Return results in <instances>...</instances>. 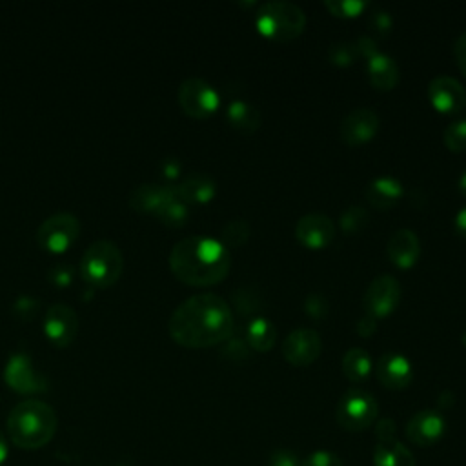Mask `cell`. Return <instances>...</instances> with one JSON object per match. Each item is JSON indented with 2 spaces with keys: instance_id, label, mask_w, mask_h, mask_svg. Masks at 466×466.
I'll return each instance as SVG.
<instances>
[{
  "instance_id": "cell-1",
  "label": "cell",
  "mask_w": 466,
  "mask_h": 466,
  "mask_svg": "<svg viewBox=\"0 0 466 466\" xmlns=\"http://www.w3.org/2000/svg\"><path fill=\"white\" fill-rule=\"evenodd\" d=\"M167 329L180 346L209 348L233 333V313L222 297L197 293L173 309Z\"/></svg>"
},
{
  "instance_id": "cell-2",
  "label": "cell",
  "mask_w": 466,
  "mask_h": 466,
  "mask_svg": "<svg viewBox=\"0 0 466 466\" xmlns=\"http://www.w3.org/2000/svg\"><path fill=\"white\" fill-rule=\"evenodd\" d=\"M231 257L228 248L217 238L193 235L178 240L169 251L173 275L191 286H211L226 279Z\"/></svg>"
},
{
  "instance_id": "cell-3",
  "label": "cell",
  "mask_w": 466,
  "mask_h": 466,
  "mask_svg": "<svg viewBox=\"0 0 466 466\" xmlns=\"http://www.w3.org/2000/svg\"><path fill=\"white\" fill-rule=\"evenodd\" d=\"M58 417L55 410L38 399L18 402L7 417L9 439L24 450H38L46 446L56 431Z\"/></svg>"
},
{
  "instance_id": "cell-4",
  "label": "cell",
  "mask_w": 466,
  "mask_h": 466,
  "mask_svg": "<svg viewBox=\"0 0 466 466\" xmlns=\"http://www.w3.org/2000/svg\"><path fill=\"white\" fill-rule=\"evenodd\" d=\"M255 27L260 35L288 42L297 38L306 27V15L302 7L288 0H269L258 5L255 13Z\"/></svg>"
},
{
  "instance_id": "cell-5",
  "label": "cell",
  "mask_w": 466,
  "mask_h": 466,
  "mask_svg": "<svg viewBox=\"0 0 466 466\" xmlns=\"http://www.w3.org/2000/svg\"><path fill=\"white\" fill-rule=\"evenodd\" d=\"M122 268V251L116 242L107 238H98L91 242L80 258L82 275L95 286L113 284L120 277Z\"/></svg>"
},
{
  "instance_id": "cell-6",
  "label": "cell",
  "mask_w": 466,
  "mask_h": 466,
  "mask_svg": "<svg viewBox=\"0 0 466 466\" xmlns=\"http://www.w3.org/2000/svg\"><path fill=\"white\" fill-rule=\"evenodd\" d=\"M129 204L133 209L140 213H149L160 218L164 224L171 222L182 206V198L178 197L175 186L164 184H140L129 195Z\"/></svg>"
},
{
  "instance_id": "cell-7",
  "label": "cell",
  "mask_w": 466,
  "mask_h": 466,
  "mask_svg": "<svg viewBox=\"0 0 466 466\" xmlns=\"http://www.w3.org/2000/svg\"><path fill=\"white\" fill-rule=\"evenodd\" d=\"M337 422L348 431H362L371 426L379 415V404L371 393L360 388H350L337 404Z\"/></svg>"
},
{
  "instance_id": "cell-8",
  "label": "cell",
  "mask_w": 466,
  "mask_h": 466,
  "mask_svg": "<svg viewBox=\"0 0 466 466\" xmlns=\"http://www.w3.org/2000/svg\"><path fill=\"white\" fill-rule=\"evenodd\" d=\"M80 222L73 213L58 211L44 218L36 229V240L42 248L62 253L66 251L78 237Z\"/></svg>"
},
{
  "instance_id": "cell-9",
  "label": "cell",
  "mask_w": 466,
  "mask_h": 466,
  "mask_svg": "<svg viewBox=\"0 0 466 466\" xmlns=\"http://www.w3.org/2000/svg\"><path fill=\"white\" fill-rule=\"evenodd\" d=\"M178 104L193 118H208L220 104L217 89L204 78L189 76L178 87Z\"/></svg>"
},
{
  "instance_id": "cell-10",
  "label": "cell",
  "mask_w": 466,
  "mask_h": 466,
  "mask_svg": "<svg viewBox=\"0 0 466 466\" xmlns=\"http://www.w3.org/2000/svg\"><path fill=\"white\" fill-rule=\"evenodd\" d=\"M399 300H400V282L393 275L382 273L370 282L364 293V309L373 319H380L390 315L397 308Z\"/></svg>"
},
{
  "instance_id": "cell-11",
  "label": "cell",
  "mask_w": 466,
  "mask_h": 466,
  "mask_svg": "<svg viewBox=\"0 0 466 466\" xmlns=\"http://www.w3.org/2000/svg\"><path fill=\"white\" fill-rule=\"evenodd\" d=\"M322 351L320 335L311 328H297L282 342V357L293 366H308Z\"/></svg>"
},
{
  "instance_id": "cell-12",
  "label": "cell",
  "mask_w": 466,
  "mask_h": 466,
  "mask_svg": "<svg viewBox=\"0 0 466 466\" xmlns=\"http://www.w3.org/2000/svg\"><path fill=\"white\" fill-rule=\"evenodd\" d=\"M42 329L53 344L67 346L75 339L76 329H78L76 311L64 302L47 306V309L44 313Z\"/></svg>"
},
{
  "instance_id": "cell-13",
  "label": "cell",
  "mask_w": 466,
  "mask_h": 466,
  "mask_svg": "<svg viewBox=\"0 0 466 466\" xmlns=\"http://www.w3.org/2000/svg\"><path fill=\"white\" fill-rule=\"evenodd\" d=\"M446 431V420L437 410H420L406 424V437L419 448L437 444Z\"/></svg>"
},
{
  "instance_id": "cell-14",
  "label": "cell",
  "mask_w": 466,
  "mask_h": 466,
  "mask_svg": "<svg viewBox=\"0 0 466 466\" xmlns=\"http://www.w3.org/2000/svg\"><path fill=\"white\" fill-rule=\"evenodd\" d=\"M428 98L441 113H459L466 106V89L457 78L439 75L428 84Z\"/></svg>"
},
{
  "instance_id": "cell-15",
  "label": "cell",
  "mask_w": 466,
  "mask_h": 466,
  "mask_svg": "<svg viewBox=\"0 0 466 466\" xmlns=\"http://www.w3.org/2000/svg\"><path fill=\"white\" fill-rule=\"evenodd\" d=\"M5 382L20 393H35L46 390L44 377L35 370L29 355L15 353L9 357L4 370Z\"/></svg>"
},
{
  "instance_id": "cell-16",
  "label": "cell",
  "mask_w": 466,
  "mask_h": 466,
  "mask_svg": "<svg viewBox=\"0 0 466 466\" xmlns=\"http://www.w3.org/2000/svg\"><path fill=\"white\" fill-rule=\"evenodd\" d=\"M297 240L311 249L328 246L335 237V224L324 213H306L295 224Z\"/></svg>"
},
{
  "instance_id": "cell-17",
  "label": "cell",
  "mask_w": 466,
  "mask_h": 466,
  "mask_svg": "<svg viewBox=\"0 0 466 466\" xmlns=\"http://www.w3.org/2000/svg\"><path fill=\"white\" fill-rule=\"evenodd\" d=\"M379 129V116L373 109L357 107L340 122V138L348 146H362L370 142Z\"/></svg>"
},
{
  "instance_id": "cell-18",
  "label": "cell",
  "mask_w": 466,
  "mask_h": 466,
  "mask_svg": "<svg viewBox=\"0 0 466 466\" xmlns=\"http://www.w3.org/2000/svg\"><path fill=\"white\" fill-rule=\"evenodd\" d=\"M375 373L379 382L388 390H404L413 379V368L410 360L397 351H388L380 355Z\"/></svg>"
},
{
  "instance_id": "cell-19",
  "label": "cell",
  "mask_w": 466,
  "mask_h": 466,
  "mask_svg": "<svg viewBox=\"0 0 466 466\" xmlns=\"http://www.w3.org/2000/svg\"><path fill=\"white\" fill-rule=\"evenodd\" d=\"M420 253V242L413 229L400 228L393 231L386 242V255L397 268H411Z\"/></svg>"
},
{
  "instance_id": "cell-20",
  "label": "cell",
  "mask_w": 466,
  "mask_h": 466,
  "mask_svg": "<svg viewBox=\"0 0 466 466\" xmlns=\"http://www.w3.org/2000/svg\"><path fill=\"white\" fill-rule=\"evenodd\" d=\"M366 71L371 86L379 91L393 89L400 76L397 62L384 51H377L366 58Z\"/></svg>"
},
{
  "instance_id": "cell-21",
  "label": "cell",
  "mask_w": 466,
  "mask_h": 466,
  "mask_svg": "<svg viewBox=\"0 0 466 466\" xmlns=\"http://www.w3.org/2000/svg\"><path fill=\"white\" fill-rule=\"evenodd\" d=\"M402 193H404V186L399 178L390 177V175H382V177H375L366 186L364 197L371 204V208L388 209V208L395 206L400 200Z\"/></svg>"
},
{
  "instance_id": "cell-22",
  "label": "cell",
  "mask_w": 466,
  "mask_h": 466,
  "mask_svg": "<svg viewBox=\"0 0 466 466\" xmlns=\"http://www.w3.org/2000/svg\"><path fill=\"white\" fill-rule=\"evenodd\" d=\"M178 197L189 206V204H206L209 202L217 193L215 180L206 173H191L186 175L177 186H175Z\"/></svg>"
},
{
  "instance_id": "cell-23",
  "label": "cell",
  "mask_w": 466,
  "mask_h": 466,
  "mask_svg": "<svg viewBox=\"0 0 466 466\" xmlns=\"http://www.w3.org/2000/svg\"><path fill=\"white\" fill-rule=\"evenodd\" d=\"M373 466H415V457L400 441H382L373 448Z\"/></svg>"
},
{
  "instance_id": "cell-24",
  "label": "cell",
  "mask_w": 466,
  "mask_h": 466,
  "mask_svg": "<svg viewBox=\"0 0 466 466\" xmlns=\"http://www.w3.org/2000/svg\"><path fill=\"white\" fill-rule=\"evenodd\" d=\"M228 122L242 133H255L260 127V111L248 100H231L226 109Z\"/></svg>"
},
{
  "instance_id": "cell-25",
  "label": "cell",
  "mask_w": 466,
  "mask_h": 466,
  "mask_svg": "<svg viewBox=\"0 0 466 466\" xmlns=\"http://www.w3.org/2000/svg\"><path fill=\"white\" fill-rule=\"evenodd\" d=\"M244 339L251 350L257 351H269L275 344L277 331L271 320L264 317H253L244 329Z\"/></svg>"
},
{
  "instance_id": "cell-26",
  "label": "cell",
  "mask_w": 466,
  "mask_h": 466,
  "mask_svg": "<svg viewBox=\"0 0 466 466\" xmlns=\"http://www.w3.org/2000/svg\"><path fill=\"white\" fill-rule=\"evenodd\" d=\"M342 373L351 382H362L371 373V357L364 348H350L340 362Z\"/></svg>"
},
{
  "instance_id": "cell-27",
  "label": "cell",
  "mask_w": 466,
  "mask_h": 466,
  "mask_svg": "<svg viewBox=\"0 0 466 466\" xmlns=\"http://www.w3.org/2000/svg\"><path fill=\"white\" fill-rule=\"evenodd\" d=\"M249 224L244 218H231L222 226V244L238 248L249 238Z\"/></svg>"
},
{
  "instance_id": "cell-28",
  "label": "cell",
  "mask_w": 466,
  "mask_h": 466,
  "mask_svg": "<svg viewBox=\"0 0 466 466\" xmlns=\"http://www.w3.org/2000/svg\"><path fill=\"white\" fill-rule=\"evenodd\" d=\"M357 56H359V51L355 42L339 40L328 47V60L335 66H350L355 62Z\"/></svg>"
},
{
  "instance_id": "cell-29",
  "label": "cell",
  "mask_w": 466,
  "mask_h": 466,
  "mask_svg": "<svg viewBox=\"0 0 466 466\" xmlns=\"http://www.w3.org/2000/svg\"><path fill=\"white\" fill-rule=\"evenodd\" d=\"M444 144L450 151H464L466 149V118H455L444 129Z\"/></svg>"
},
{
  "instance_id": "cell-30",
  "label": "cell",
  "mask_w": 466,
  "mask_h": 466,
  "mask_svg": "<svg viewBox=\"0 0 466 466\" xmlns=\"http://www.w3.org/2000/svg\"><path fill=\"white\" fill-rule=\"evenodd\" d=\"M368 222V213L362 206H350L340 213L339 224L346 233H357L364 228V224Z\"/></svg>"
},
{
  "instance_id": "cell-31",
  "label": "cell",
  "mask_w": 466,
  "mask_h": 466,
  "mask_svg": "<svg viewBox=\"0 0 466 466\" xmlns=\"http://www.w3.org/2000/svg\"><path fill=\"white\" fill-rule=\"evenodd\" d=\"M324 7L335 16L351 18V16L360 15L368 7V2H364V0H326Z\"/></svg>"
},
{
  "instance_id": "cell-32",
  "label": "cell",
  "mask_w": 466,
  "mask_h": 466,
  "mask_svg": "<svg viewBox=\"0 0 466 466\" xmlns=\"http://www.w3.org/2000/svg\"><path fill=\"white\" fill-rule=\"evenodd\" d=\"M249 346L246 342V339H240V337H233V333L224 340V346L220 350V353L233 360V362H242L249 357Z\"/></svg>"
},
{
  "instance_id": "cell-33",
  "label": "cell",
  "mask_w": 466,
  "mask_h": 466,
  "mask_svg": "<svg viewBox=\"0 0 466 466\" xmlns=\"http://www.w3.org/2000/svg\"><path fill=\"white\" fill-rule=\"evenodd\" d=\"M300 466H344V462L329 450H315L300 461Z\"/></svg>"
},
{
  "instance_id": "cell-34",
  "label": "cell",
  "mask_w": 466,
  "mask_h": 466,
  "mask_svg": "<svg viewBox=\"0 0 466 466\" xmlns=\"http://www.w3.org/2000/svg\"><path fill=\"white\" fill-rule=\"evenodd\" d=\"M368 24H370V27L373 29V33L379 35V36H386V35L391 31V27H393L391 15H390L386 9H375V11H371Z\"/></svg>"
},
{
  "instance_id": "cell-35",
  "label": "cell",
  "mask_w": 466,
  "mask_h": 466,
  "mask_svg": "<svg viewBox=\"0 0 466 466\" xmlns=\"http://www.w3.org/2000/svg\"><path fill=\"white\" fill-rule=\"evenodd\" d=\"M304 309H306V313H308L309 317H313V319H322V317L328 313L329 306H328V300H326L322 295H319V293H309V295L306 297V300H304Z\"/></svg>"
},
{
  "instance_id": "cell-36",
  "label": "cell",
  "mask_w": 466,
  "mask_h": 466,
  "mask_svg": "<svg viewBox=\"0 0 466 466\" xmlns=\"http://www.w3.org/2000/svg\"><path fill=\"white\" fill-rule=\"evenodd\" d=\"M266 466H300V461L289 450H277L269 455Z\"/></svg>"
},
{
  "instance_id": "cell-37",
  "label": "cell",
  "mask_w": 466,
  "mask_h": 466,
  "mask_svg": "<svg viewBox=\"0 0 466 466\" xmlns=\"http://www.w3.org/2000/svg\"><path fill=\"white\" fill-rule=\"evenodd\" d=\"M395 433H397V426H395V420H393L391 417H384V419H380V420L375 424V437H377V442L393 441V439H395Z\"/></svg>"
},
{
  "instance_id": "cell-38",
  "label": "cell",
  "mask_w": 466,
  "mask_h": 466,
  "mask_svg": "<svg viewBox=\"0 0 466 466\" xmlns=\"http://www.w3.org/2000/svg\"><path fill=\"white\" fill-rule=\"evenodd\" d=\"M453 53H455V60H457L459 69L466 75V31L457 36L455 46H453Z\"/></svg>"
},
{
  "instance_id": "cell-39",
  "label": "cell",
  "mask_w": 466,
  "mask_h": 466,
  "mask_svg": "<svg viewBox=\"0 0 466 466\" xmlns=\"http://www.w3.org/2000/svg\"><path fill=\"white\" fill-rule=\"evenodd\" d=\"M355 46H357L359 55L364 56V58H368V56H371L373 53L379 51V47H377V44H375V40L371 36H359L355 40Z\"/></svg>"
},
{
  "instance_id": "cell-40",
  "label": "cell",
  "mask_w": 466,
  "mask_h": 466,
  "mask_svg": "<svg viewBox=\"0 0 466 466\" xmlns=\"http://www.w3.org/2000/svg\"><path fill=\"white\" fill-rule=\"evenodd\" d=\"M375 329H377V319H373L368 313L357 322V331L360 337H370L375 333Z\"/></svg>"
},
{
  "instance_id": "cell-41",
  "label": "cell",
  "mask_w": 466,
  "mask_h": 466,
  "mask_svg": "<svg viewBox=\"0 0 466 466\" xmlns=\"http://www.w3.org/2000/svg\"><path fill=\"white\" fill-rule=\"evenodd\" d=\"M51 277H53L58 284H67V282L71 280V277H73V271H71V268H69V266L58 264V266H55V268H53Z\"/></svg>"
},
{
  "instance_id": "cell-42",
  "label": "cell",
  "mask_w": 466,
  "mask_h": 466,
  "mask_svg": "<svg viewBox=\"0 0 466 466\" xmlns=\"http://www.w3.org/2000/svg\"><path fill=\"white\" fill-rule=\"evenodd\" d=\"M162 173L166 178H177L180 173V162L177 158H166L162 162Z\"/></svg>"
},
{
  "instance_id": "cell-43",
  "label": "cell",
  "mask_w": 466,
  "mask_h": 466,
  "mask_svg": "<svg viewBox=\"0 0 466 466\" xmlns=\"http://www.w3.org/2000/svg\"><path fill=\"white\" fill-rule=\"evenodd\" d=\"M455 231H457L462 238H466V206L461 208V209L457 211V215H455Z\"/></svg>"
},
{
  "instance_id": "cell-44",
  "label": "cell",
  "mask_w": 466,
  "mask_h": 466,
  "mask_svg": "<svg viewBox=\"0 0 466 466\" xmlns=\"http://www.w3.org/2000/svg\"><path fill=\"white\" fill-rule=\"evenodd\" d=\"M7 457V442H5V437L0 433V464L5 461Z\"/></svg>"
},
{
  "instance_id": "cell-45",
  "label": "cell",
  "mask_w": 466,
  "mask_h": 466,
  "mask_svg": "<svg viewBox=\"0 0 466 466\" xmlns=\"http://www.w3.org/2000/svg\"><path fill=\"white\" fill-rule=\"evenodd\" d=\"M457 186H459V191L466 197V169L461 173V177L457 180Z\"/></svg>"
},
{
  "instance_id": "cell-46",
  "label": "cell",
  "mask_w": 466,
  "mask_h": 466,
  "mask_svg": "<svg viewBox=\"0 0 466 466\" xmlns=\"http://www.w3.org/2000/svg\"><path fill=\"white\" fill-rule=\"evenodd\" d=\"M461 340H462V344H464V346H466V331H464V333H462V335H461Z\"/></svg>"
}]
</instances>
